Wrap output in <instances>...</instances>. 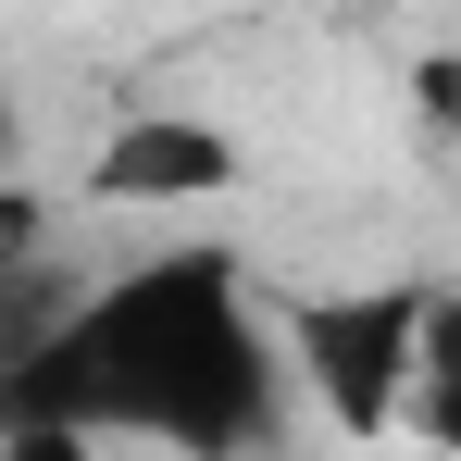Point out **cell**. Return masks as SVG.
I'll return each instance as SVG.
<instances>
[{
	"instance_id": "1",
	"label": "cell",
	"mask_w": 461,
	"mask_h": 461,
	"mask_svg": "<svg viewBox=\"0 0 461 461\" xmlns=\"http://www.w3.org/2000/svg\"><path fill=\"white\" fill-rule=\"evenodd\" d=\"M275 324L249 312L237 249H150L113 287L63 300V324L0 362V449H262L275 437Z\"/></svg>"
},
{
	"instance_id": "4",
	"label": "cell",
	"mask_w": 461,
	"mask_h": 461,
	"mask_svg": "<svg viewBox=\"0 0 461 461\" xmlns=\"http://www.w3.org/2000/svg\"><path fill=\"white\" fill-rule=\"evenodd\" d=\"M399 437L461 449V287H424V362H411V399H399Z\"/></svg>"
},
{
	"instance_id": "3",
	"label": "cell",
	"mask_w": 461,
	"mask_h": 461,
	"mask_svg": "<svg viewBox=\"0 0 461 461\" xmlns=\"http://www.w3.org/2000/svg\"><path fill=\"white\" fill-rule=\"evenodd\" d=\"M249 150H237L212 113H138V125H113L100 162H87V200H113V212H187V200H225Z\"/></svg>"
},
{
	"instance_id": "6",
	"label": "cell",
	"mask_w": 461,
	"mask_h": 461,
	"mask_svg": "<svg viewBox=\"0 0 461 461\" xmlns=\"http://www.w3.org/2000/svg\"><path fill=\"white\" fill-rule=\"evenodd\" d=\"M0 262H38V200L0 187Z\"/></svg>"
},
{
	"instance_id": "5",
	"label": "cell",
	"mask_w": 461,
	"mask_h": 461,
	"mask_svg": "<svg viewBox=\"0 0 461 461\" xmlns=\"http://www.w3.org/2000/svg\"><path fill=\"white\" fill-rule=\"evenodd\" d=\"M411 100H424L437 138H461V50H424V63H411Z\"/></svg>"
},
{
	"instance_id": "2",
	"label": "cell",
	"mask_w": 461,
	"mask_h": 461,
	"mask_svg": "<svg viewBox=\"0 0 461 461\" xmlns=\"http://www.w3.org/2000/svg\"><path fill=\"white\" fill-rule=\"evenodd\" d=\"M275 337L337 437H399V399L424 362V287H312L275 312Z\"/></svg>"
}]
</instances>
